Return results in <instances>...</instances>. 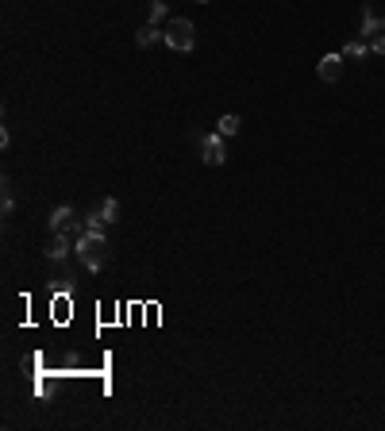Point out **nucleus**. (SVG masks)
<instances>
[{
  "mask_svg": "<svg viewBox=\"0 0 385 431\" xmlns=\"http://www.w3.org/2000/svg\"><path fill=\"white\" fill-rule=\"evenodd\" d=\"M74 250H77V258H81V266L85 270H104L108 266V258H112V250H108V235H97V231H81L77 235V243H74Z\"/></svg>",
  "mask_w": 385,
  "mask_h": 431,
  "instance_id": "nucleus-1",
  "label": "nucleus"
},
{
  "mask_svg": "<svg viewBox=\"0 0 385 431\" xmlns=\"http://www.w3.org/2000/svg\"><path fill=\"white\" fill-rule=\"evenodd\" d=\"M162 42H166V47H174V50H192L197 47V27H192V19H185V16H174V19H166V24H162Z\"/></svg>",
  "mask_w": 385,
  "mask_h": 431,
  "instance_id": "nucleus-2",
  "label": "nucleus"
},
{
  "mask_svg": "<svg viewBox=\"0 0 385 431\" xmlns=\"http://www.w3.org/2000/svg\"><path fill=\"white\" fill-rule=\"evenodd\" d=\"M51 231H62V235H81L85 231V220L77 216L74 204H62L51 212Z\"/></svg>",
  "mask_w": 385,
  "mask_h": 431,
  "instance_id": "nucleus-3",
  "label": "nucleus"
},
{
  "mask_svg": "<svg viewBox=\"0 0 385 431\" xmlns=\"http://www.w3.org/2000/svg\"><path fill=\"white\" fill-rule=\"evenodd\" d=\"M201 158H204V166H224L227 162V147H224V135H204L201 143Z\"/></svg>",
  "mask_w": 385,
  "mask_h": 431,
  "instance_id": "nucleus-4",
  "label": "nucleus"
},
{
  "mask_svg": "<svg viewBox=\"0 0 385 431\" xmlns=\"http://www.w3.org/2000/svg\"><path fill=\"white\" fill-rule=\"evenodd\" d=\"M343 54H324L320 58V66H316V74H320V81H339L343 77Z\"/></svg>",
  "mask_w": 385,
  "mask_h": 431,
  "instance_id": "nucleus-5",
  "label": "nucleus"
},
{
  "mask_svg": "<svg viewBox=\"0 0 385 431\" xmlns=\"http://www.w3.org/2000/svg\"><path fill=\"white\" fill-rule=\"evenodd\" d=\"M377 35H385V16H377L366 4V8H362V39L370 42V39H377Z\"/></svg>",
  "mask_w": 385,
  "mask_h": 431,
  "instance_id": "nucleus-6",
  "label": "nucleus"
},
{
  "mask_svg": "<svg viewBox=\"0 0 385 431\" xmlns=\"http://www.w3.org/2000/svg\"><path fill=\"white\" fill-rule=\"evenodd\" d=\"M69 247H74V243H69V235H62V231H54V239L47 243V247H42V254L51 258V262H62V258L69 254Z\"/></svg>",
  "mask_w": 385,
  "mask_h": 431,
  "instance_id": "nucleus-7",
  "label": "nucleus"
},
{
  "mask_svg": "<svg viewBox=\"0 0 385 431\" xmlns=\"http://www.w3.org/2000/svg\"><path fill=\"white\" fill-rule=\"evenodd\" d=\"M239 127H243V120L235 116V112H227V116L216 120V131L224 135V139H231V135H239Z\"/></svg>",
  "mask_w": 385,
  "mask_h": 431,
  "instance_id": "nucleus-8",
  "label": "nucleus"
},
{
  "mask_svg": "<svg viewBox=\"0 0 385 431\" xmlns=\"http://www.w3.org/2000/svg\"><path fill=\"white\" fill-rule=\"evenodd\" d=\"M162 27L158 24H147V27H139V31H135V42H139V47H151V42H158L162 39Z\"/></svg>",
  "mask_w": 385,
  "mask_h": 431,
  "instance_id": "nucleus-9",
  "label": "nucleus"
},
{
  "mask_svg": "<svg viewBox=\"0 0 385 431\" xmlns=\"http://www.w3.org/2000/svg\"><path fill=\"white\" fill-rule=\"evenodd\" d=\"M366 54H370V42H366V39H351V42L343 47V58H347V62H359V58H366Z\"/></svg>",
  "mask_w": 385,
  "mask_h": 431,
  "instance_id": "nucleus-10",
  "label": "nucleus"
},
{
  "mask_svg": "<svg viewBox=\"0 0 385 431\" xmlns=\"http://www.w3.org/2000/svg\"><path fill=\"white\" fill-rule=\"evenodd\" d=\"M104 227H108V220H104V212H85V231H97V235H104Z\"/></svg>",
  "mask_w": 385,
  "mask_h": 431,
  "instance_id": "nucleus-11",
  "label": "nucleus"
},
{
  "mask_svg": "<svg viewBox=\"0 0 385 431\" xmlns=\"http://www.w3.org/2000/svg\"><path fill=\"white\" fill-rule=\"evenodd\" d=\"M12 208H16V189H12V181L4 177V200H0V212L12 216Z\"/></svg>",
  "mask_w": 385,
  "mask_h": 431,
  "instance_id": "nucleus-12",
  "label": "nucleus"
},
{
  "mask_svg": "<svg viewBox=\"0 0 385 431\" xmlns=\"http://www.w3.org/2000/svg\"><path fill=\"white\" fill-rule=\"evenodd\" d=\"M151 24H166V0H151Z\"/></svg>",
  "mask_w": 385,
  "mask_h": 431,
  "instance_id": "nucleus-13",
  "label": "nucleus"
},
{
  "mask_svg": "<svg viewBox=\"0 0 385 431\" xmlns=\"http://www.w3.org/2000/svg\"><path fill=\"white\" fill-rule=\"evenodd\" d=\"M101 212H104V220H108V224H116V220H120V204H116V197H108V200H104V204H101Z\"/></svg>",
  "mask_w": 385,
  "mask_h": 431,
  "instance_id": "nucleus-14",
  "label": "nucleus"
},
{
  "mask_svg": "<svg viewBox=\"0 0 385 431\" xmlns=\"http://www.w3.org/2000/svg\"><path fill=\"white\" fill-rule=\"evenodd\" d=\"M370 54H382V58H385V35H377V39H370Z\"/></svg>",
  "mask_w": 385,
  "mask_h": 431,
  "instance_id": "nucleus-15",
  "label": "nucleus"
},
{
  "mask_svg": "<svg viewBox=\"0 0 385 431\" xmlns=\"http://www.w3.org/2000/svg\"><path fill=\"white\" fill-rule=\"evenodd\" d=\"M197 4H208V0H197Z\"/></svg>",
  "mask_w": 385,
  "mask_h": 431,
  "instance_id": "nucleus-16",
  "label": "nucleus"
}]
</instances>
